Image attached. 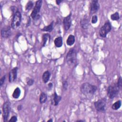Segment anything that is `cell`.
I'll list each match as a JSON object with an SVG mask.
<instances>
[{"mask_svg": "<svg viewBox=\"0 0 122 122\" xmlns=\"http://www.w3.org/2000/svg\"><path fill=\"white\" fill-rule=\"evenodd\" d=\"M66 59L67 64L70 67H74L77 65V51L74 48L70 49L67 54Z\"/></svg>", "mask_w": 122, "mask_h": 122, "instance_id": "obj_1", "label": "cell"}, {"mask_svg": "<svg viewBox=\"0 0 122 122\" xmlns=\"http://www.w3.org/2000/svg\"><path fill=\"white\" fill-rule=\"evenodd\" d=\"M97 89V88L95 85H92L88 82L82 84L80 87L81 93L86 96L92 95L96 91Z\"/></svg>", "mask_w": 122, "mask_h": 122, "instance_id": "obj_2", "label": "cell"}, {"mask_svg": "<svg viewBox=\"0 0 122 122\" xmlns=\"http://www.w3.org/2000/svg\"><path fill=\"white\" fill-rule=\"evenodd\" d=\"M120 89L117 86V83H113L107 88V95L110 99H113L117 96L119 93Z\"/></svg>", "mask_w": 122, "mask_h": 122, "instance_id": "obj_3", "label": "cell"}, {"mask_svg": "<svg viewBox=\"0 0 122 122\" xmlns=\"http://www.w3.org/2000/svg\"><path fill=\"white\" fill-rule=\"evenodd\" d=\"M42 1L41 0H37L36 2L35 6L30 14V16L34 20H38L40 18V11L42 5Z\"/></svg>", "mask_w": 122, "mask_h": 122, "instance_id": "obj_4", "label": "cell"}, {"mask_svg": "<svg viewBox=\"0 0 122 122\" xmlns=\"http://www.w3.org/2000/svg\"><path fill=\"white\" fill-rule=\"evenodd\" d=\"M21 15L20 12L17 10L16 12H14L11 24V26L13 29H16L18 27L21 22Z\"/></svg>", "mask_w": 122, "mask_h": 122, "instance_id": "obj_5", "label": "cell"}, {"mask_svg": "<svg viewBox=\"0 0 122 122\" xmlns=\"http://www.w3.org/2000/svg\"><path fill=\"white\" fill-rule=\"evenodd\" d=\"M112 29V26L109 21H106L105 22L101 28L99 33L100 35L103 38H104L106 36L107 34L111 31Z\"/></svg>", "mask_w": 122, "mask_h": 122, "instance_id": "obj_6", "label": "cell"}, {"mask_svg": "<svg viewBox=\"0 0 122 122\" xmlns=\"http://www.w3.org/2000/svg\"><path fill=\"white\" fill-rule=\"evenodd\" d=\"M94 105L97 111L103 112L105 111L106 100L104 98L99 99L94 103Z\"/></svg>", "mask_w": 122, "mask_h": 122, "instance_id": "obj_7", "label": "cell"}, {"mask_svg": "<svg viewBox=\"0 0 122 122\" xmlns=\"http://www.w3.org/2000/svg\"><path fill=\"white\" fill-rule=\"evenodd\" d=\"M2 111H3V120L4 121L6 122L9 117L10 112V104L9 102H6L3 104V107H2Z\"/></svg>", "mask_w": 122, "mask_h": 122, "instance_id": "obj_8", "label": "cell"}, {"mask_svg": "<svg viewBox=\"0 0 122 122\" xmlns=\"http://www.w3.org/2000/svg\"><path fill=\"white\" fill-rule=\"evenodd\" d=\"M100 8V4L98 0H92L90 4V14L92 15L97 12Z\"/></svg>", "mask_w": 122, "mask_h": 122, "instance_id": "obj_9", "label": "cell"}, {"mask_svg": "<svg viewBox=\"0 0 122 122\" xmlns=\"http://www.w3.org/2000/svg\"><path fill=\"white\" fill-rule=\"evenodd\" d=\"M71 14L68 15L67 17H65L63 20V24L64 26V28L66 31L68 30L71 27Z\"/></svg>", "mask_w": 122, "mask_h": 122, "instance_id": "obj_10", "label": "cell"}, {"mask_svg": "<svg viewBox=\"0 0 122 122\" xmlns=\"http://www.w3.org/2000/svg\"><path fill=\"white\" fill-rule=\"evenodd\" d=\"M17 71L18 68L14 67L10 71L9 74V81L10 82H12L16 80L17 75Z\"/></svg>", "mask_w": 122, "mask_h": 122, "instance_id": "obj_11", "label": "cell"}, {"mask_svg": "<svg viewBox=\"0 0 122 122\" xmlns=\"http://www.w3.org/2000/svg\"><path fill=\"white\" fill-rule=\"evenodd\" d=\"M11 34L10 27L6 26L3 27L1 30V35L2 37L7 38H9Z\"/></svg>", "mask_w": 122, "mask_h": 122, "instance_id": "obj_12", "label": "cell"}, {"mask_svg": "<svg viewBox=\"0 0 122 122\" xmlns=\"http://www.w3.org/2000/svg\"><path fill=\"white\" fill-rule=\"evenodd\" d=\"M81 27L83 29H87L89 28L90 23H89V19L85 17L83 19H82L80 22Z\"/></svg>", "mask_w": 122, "mask_h": 122, "instance_id": "obj_13", "label": "cell"}, {"mask_svg": "<svg viewBox=\"0 0 122 122\" xmlns=\"http://www.w3.org/2000/svg\"><path fill=\"white\" fill-rule=\"evenodd\" d=\"M61 96H59L56 92H55L54 94L53 95L52 98L51 99L52 104L54 105V106L57 105L59 104L60 101L61 100Z\"/></svg>", "mask_w": 122, "mask_h": 122, "instance_id": "obj_14", "label": "cell"}, {"mask_svg": "<svg viewBox=\"0 0 122 122\" xmlns=\"http://www.w3.org/2000/svg\"><path fill=\"white\" fill-rule=\"evenodd\" d=\"M50 35L48 33L43 34L42 35V42L43 46H45L50 42Z\"/></svg>", "mask_w": 122, "mask_h": 122, "instance_id": "obj_15", "label": "cell"}, {"mask_svg": "<svg viewBox=\"0 0 122 122\" xmlns=\"http://www.w3.org/2000/svg\"><path fill=\"white\" fill-rule=\"evenodd\" d=\"M50 76H51V73L49 71H46L45 72H44L42 76V81L44 82V83H46L49 81L50 78Z\"/></svg>", "mask_w": 122, "mask_h": 122, "instance_id": "obj_16", "label": "cell"}, {"mask_svg": "<svg viewBox=\"0 0 122 122\" xmlns=\"http://www.w3.org/2000/svg\"><path fill=\"white\" fill-rule=\"evenodd\" d=\"M54 44L57 48L61 47L63 44L62 38L61 37H58L54 40Z\"/></svg>", "mask_w": 122, "mask_h": 122, "instance_id": "obj_17", "label": "cell"}, {"mask_svg": "<svg viewBox=\"0 0 122 122\" xmlns=\"http://www.w3.org/2000/svg\"><path fill=\"white\" fill-rule=\"evenodd\" d=\"M75 41V37L72 35H70L66 40V43L68 46H71L74 43Z\"/></svg>", "mask_w": 122, "mask_h": 122, "instance_id": "obj_18", "label": "cell"}, {"mask_svg": "<svg viewBox=\"0 0 122 122\" xmlns=\"http://www.w3.org/2000/svg\"><path fill=\"white\" fill-rule=\"evenodd\" d=\"M20 89L19 87H17L14 91L12 93V97L14 99H18L20 95Z\"/></svg>", "mask_w": 122, "mask_h": 122, "instance_id": "obj_19", "label": "cell"}, {"mask_svg": "<svg viewBox=\"0 0 122 122\" xmlns=\"http://www.w3.org/2000/svg\"><path fill=\"white\" fill-rule=\"evenodd\" d=\"M53 28V21L51 22L50 24L48 25V26H45L43 29H41L42 31H48V32H51Z\"/></svg>", "mask_w": 122, "mask_h": 122, "instance_id": "obj_20", "label": "cell"}, {"mask_svg": "<svg viewBox=\"0 0 122 122\" xmlns=\"http://www.w3.org/2000/svg\"><path fill=\"white\" fill-rule=\"evenodd\" d=\"M47 99V94L43 92H42L41 94H40V102L41 103H44L46 102V100Z\"/></svg>", "mask_w": 122, "mask_h": 122, "instance_id": "obj_21", "label": "cell"}, {"mask_svg": "<svg viewBox=\"0 0 122 122\" xmlns=\"http://www.w3.org/2000/svg\"><path fill=\"white\" fill-rule=\"evenodd\" d=\"M121 104H122L121 101L120 100H119V101L116 102H114L112 105V108L114 110H117L119 109L121 107Z\"/></svg>", "mask_w": 122, "mask_h": 122, "instance_id": "obj_22", "label": "cell"}, {"mask_svg": "<svg viewBox=\"0 0 122 122\" xmlns=\"http://www.w3.org/2000/svg\"><path fill=\"white\" fill-rule=\"evenodd\" d=\"M111 18L112 20H117L120 19V16L119 13L116 12L115 13L112 14L111 15Z\"/></svg>", "mask_w": 122, "mask_h": 122, "instance_id": "obj_23", "label": "cell"}, {"mask_svg": "<svg viewBox=\"0 0 122 122\" xmlns=\"http://www.w3.org/2000/svg\"><path fill=\"white\" fill-rule=\"evenodd\" d=\"M33 6V3L31 1H29L28 2V3H27L26 7H25V9L26 10H31L32 7Z\"/></svg>", "mask_w": 122, "mask_h": 122, "instance_id": "obj_24", "label": "cell"}, {"mask_svg": "<svg viewBox=\"0 0 122 122\" xmlns=\"http://www.w3.org/2000/svg\"><path fill=\"white\" fill-rule=\"evenodd\" d=\"M117 84V86H118L119 88L120 89H121L122 88V78L121 76H120L118 79Z\"/></svg>", "mask_w": 122, "mask_h": 122, "instance_id": "obj_25", "label": "cell"}, {"mask_svg": "<svg viewBox=\"0 0 122 122\" xmlns=\"http://www.w3.org/2000/svg\"><path fill=\"white\" fill-rule=\"evenodd\" d=\"M98 20V17L96 15H93L92 18V24H95L97 22Z\"/></svg>", "mask_w": 122, "mask_h": 122, "instance_id": "obj_26", "label": "cell"}, {"mask_svg": "<svg viewBox=\"0 0 122 122\" xmlns=\"http://www.w3.org/2000/svg\"><path fill=\"white\" fill-rule=\"evenodd\" d=\"M27 84L29 86H31L32 85L33 83H34V80L32 79H29L27 81Z\"/></svg>", "mask_w": 122, "mask_h": 122, "instance_id": "obj_27", "label": "cell"}, {"mask_svg": "<svg viewBox=\"0 0 122 122\" xmlns=\"http://www.w3.org/2000/svg\"><path fill=\"white\" fill-rule=\"evenodd\" d=\"M17 121V118L16 116H13L9 120V122H15Z\"/></svg>", "mask_w": 122, "mask_h": 122, "instance_id": "obj_28", "label": "cell"}, {"mask_svg": "<svg viewBox=\"0 0 122 122\" xmlns=\"http://www.w3.org/2000/svg\"><path fill=\"white\" fill-rule=\"evenodd\" d=\"M62 86H63V87L64 89L66 90L67 87H68V82L66 81H63V82H62Z\"/></svg>", "mask_w": 122, "mask_h": 122, "instance_id": "obj_29", "label": "cell"}, {"mask_svg": "<svg viewBox=\"0 0 122 122\" xmlns=\"http://www.w3.org/2000/svg\"><path fill=\"white\" fill-rule=\"evenodd\" d=\"M5 78H6L5 75H4L2 78H1V79H0V86H1L3 84L4 82L5 81Z\"/></svg>", "mask_w": 122, "mask_h": 122, "instance_id": "obj_30", "label": "cell"}, {"mask_svg": "<svg viewBox=\"0 0 122 122\" xmlns=\"http://www.w3.org/2000/svg\"><path fill=\"white\" fill-rule=\"evenodd\" d=\"M62 0H56V4H57V5H59L60 4V3L61 2H62Z\"/></svg>", "mask_w": 122, "mask_h": 122, "instance_id": "obj_31", "label": "cell"}, {"mask_svg": "<svg viewBox=\"0 0 122 122\" xmlns=\"http://www.w3.org/2000/svg\"><path fill=\"white\" fill-rule=\"evenodd\" d=\"M22 108V106L21 105H20L18 106V108H17V109L18 111H20Z\"/></svg>", "mask_w": 122, "mask_h": 122, "instance_id": "obj_32", "label": "cell"}, {"mask_svg": "<svg viewBox=\"0 0 122 122\" xmlns=\"http://www.w3.org/2000/svg\"><path fill=\"white\" fill-rule=\"evenodd\" d=\"M48 86H49V88H51V87H52V83H49V84H48Z\"/></svg>", "mask_w": 122, "mask_h": 122, "instance_id": "obj_33", "label": "cell"}, {"mask_svg": "<svg viewBox=\"0 0 122 122\" xmlns=\"http://www.w3.org/2000/svg\"><path fill=\"white\" fill-rule=\"evenodd\" d=\"M48 122H52V119H50V120H48V121H47Z\"/></svg>", "mask_w": 122, "mask_h": 122, "instance_id": "obj_34", "label": "cell"}, {"mask_svg": "<svg viewBox=\"0 0 122 122\" xmlns=\"http://www.w3.org/2000/svg\"><path fill=\"white\" fill-rule=\"evenodd\" d=\"M77 122H83V121H82V120H78V121H77Z\"/></svg>", "mask_w": 122, "mask_h": 122, "instance_id": "obj_35", "label": "cell"}]
</instances>
